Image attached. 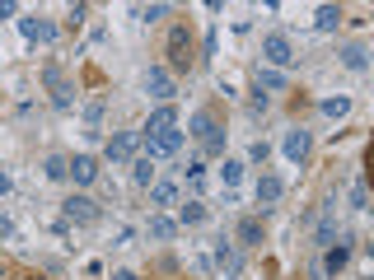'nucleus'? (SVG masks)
<instances>
[{
    "mask_svg": "<svg viewBox=\"0 0 374 280\" xmlns=\"http://www.w3.org/2000/svg\"><path fill=\"white\" fill-rule=\"evenodd\" d=\"M192 61H197V56H192V29H187V24H173L169 38H164V70H169V75H187Z\"/></svg>",
    "mask_w": 374,
    "mask_h": 280,
    "instance_id": "1",
    "label": "nucleus"
},
{
    "mask_svg": "<svg viewBox=\"0 0 374 280\" xmlns=\"http://www.w3.org/2000/svg\"><path fill=\"white\" fill-rule=\"evenodd\" d=\"M295 61H299L295 42H290L285 33H267V38H262V65H267V70H280V75H285Z\"/></svg>",
    "mask_w": 374,
    "mask_h": 280,
    "instance_id": "2",
    "label": "nucleus"
},
{
    "mask_svg": "<svg viewBox=\"0 0 374 280\" xmlns=\"http://www.w3.org/2000/svg\"><path fill=\"white\" fill-rule=\"evenodd\" d=\"M43 84L52 89V108H57V112H70V108H75V84L61 75V65H57V61L43 65Z\"/></svg>",
    "mask_w": 374,
    "mask_h": 280,
    "instance_id": "3",
    "label": "nucleus"
},
{
    "mask_svg": "<svg viewBox=\"0 0 374 280\" xmlns=\"http://www.w3.org/2000/svg\"><path fill=\"white\" fill-rule=\"evenodd\" d=\"M140 145H145V136H140V131H117V136L103 145V159H108L112 169H122V164H131V159L140 155Z\"/></svg>",
    "mask_w": 374,
    "mask_h": 280,
    "instance_id": "4",
    "label": "nucleus"
},
{
    "mask_svg": "<svg viewBox=\"0 0 374 280\" xmlns=\"http://www.w3.org/2000/svg\"><path fill=\"white\" fill-rule=\"evenodd\" d=\"M351 252H356V238L351 233H337V243L332 248H323V257H318V266H323V276H342L346 266H351Z\"/></svg>",
    "mask_w": 374,
    "mask_h": 280,
    "instance_id": "5",
    "label": "nucleus"
},
{
    "mask_svg": "<svg viewBox=\"0 0 374 280\" xmlns=\"http://www.w3.org/2000/svg\"><path fill=\"white\" fill-rule=\"evenodd\" d=\"M61 210H66V219H70V224H98V215H103V205L94 201V196H84V192L66 196Z\"/></svg>",
    "mask_w": 374,
    "mask_h": 280,
    "instance_id": "6",
    "label": "nucleus"
},
{
    "mask_svg": "<svg viewBox=\"0 0 374 280\" xmlns=\"http://www.w3.org/2000/svg\"><path fill=\"white\" fill-rule=\"evenodd\" d=\"M183 140H187V131L183 126H173V131H164V136H150L140 150H145V159H169V155L183 150Z\"/></svg>",
    "mask_w": 374,
    "mask_h": 280,
    "instance_id": "7",
    "label": "nucleus"
},
{
    "mask_svg": "<svg viewBox=\"0 0 374 280\" xmlns=\"http://www.w3.org/2000/svg\"><path fill=\"white\" fill-rule=\"evenodd\" d=\"M145 93L155 98L159 108H164V103H169L173 93H178V89H173V75L164 70V65H150V70H145Z\"/></svg>",
    "mask_w": 374,
    "mask_h": 280,
    "instance_id": "8",
    "label": "nucleus"
},
{
    "mask_svg": "<svg viewBox=\"0 0 374 280\" xmlns=\"http://www.w3.org/2000/svg\"><path fill=\"white\" fill-rule=\"evenodd\" d=\"M280 192H285V182H280L276 173H262V178H257V219L271 215V205L280 201Z\"/></svg>",
    "mask_w": 374,
    "mask_h": 280,
    "instance_id": "9",
    "label": "nucleus"
},
{
    "mask_svg": "<svg viewBox=\"0 0 374 280\" xmlns=\"http://www.w3.org/2000/svg\"><path fill=\"white\" fill-rule=\"evenodd\" d=\"M173 126H178V108H173V103H164V108H155L150 117H145L140 136L150 140V136H164V131H173Z\"/></svg>",
    "mask_w": 374,
    "mask_h": 280,
    "instance_id": "10",
    "label": "nucleus"
},
{
    "mask_svg": "<svg viewBox=\"0 0 374 280\" xmlns=\"http://www.w3.org/2000/svg\"><path fill=\"white\" fill-rule=\"evenodd\" d=\"M19 33L29 38V42H57V24L52 19H38V15H29V19H19Z\"/></svg>",
    "mask_w": 374,
    "mask_h": 280,
    "instance_id": "11",
    "label": "nucleus"
},
{
    "mask_svg": "<svg viewBox=\"0 0 374 280\" xmlns=\"http://www.w3.org/2000/svg\"><path fill=\"white\" fill-rule=\"evenodd\" d=\"M280 150H285V159H290V164H304V159L313 155V136L309 131H285V145H280Z\"/></svg>",
    "mask_w": 374,
    "mask_h": 280,
    "instance_id": "12",
    "label": "nucleus"
},
{
    "mask_svg": "<svg viewBox=\"0 0 374 280\" xmlns=\"http://www.w3.org/2000/svg\"><path fill=\"white\" fill-rule=\"evenodd\" d=\"M216 262H220V271H225V280H234L239 276V243H230V238H225V233H220L216 238Z\"/></svg>",
    "mask_w": 374,
    "mask_h": 280,
    "instance_id": "13",
    "label": "nucleus"
},
{
    "mask_svg": "<svg viewBox=\"0 0 374 280\" xmlns=\"http://www.w3.org/2000/svg\"><path fill=\"white\" fill-rule=\"evenodd\" d=\"M98 173L103 169H98V159L94 155H75L70 159V178H75V187H94L98 182Z\"/></svg>",
    "mask_w": 374,
    "mask_h": 280,
    "instance_id": "14",
    "label": "nucleus"
},
{
    "mask_svg": "<svg viewBox=\"0 0 374 280\" xmlns=\"http://www.w3.org/2000/svg\"><path fill=\"white\" fill-rule=\"evenodd\" d=\"M216 131H220V122H216V117H211V112H192V117H187V136H192V140H202V145H206V140H211V136H216Z\"/></svg>",
    "mask_w": 374,
    "mask_h": 280,
    "instance_id": "15",
    "label": "nucleus"
},
{
    "mask_svg": "<svg viewBox=\"0 0 374 280\" xmlns=\"http://www.w3.org/2000/svg\"><path fill=\"white\" fill-rule=\"evenodd\" d=\"M234 238H239V248H257V243H262V219L244 215L239 219V229H234Z\"/></svg>",
    "mask_w": 374,
    "mask_h": 280,
    "instance_id": "16",
    "label": "nucleus"
},
{
    "mask_svg": "<svg viewBox=\"0 0 374 280\" xmlns=\"http://www.w3.org/2000/svg\"><path fill=\"white\" fill-rule=\"evenodd\" d=\"M342 65L346 70H356V75H365V70H370V52H365V42H346L342 47Z\"/></svg>",
    "mask_w": 374,
    "mask_h": 280,
    "instance_id": "17",
    "label": "nucleus"
},
{
    "mask_svg": "<svg viewBox=\"0 0 374 280\" xmlns=\"http://www.w3.org/2000/svg\"><path fill=\"white\" fill-rule=\"evenodd\" d=\"M342 5H318V15H313V29L318 33H337V24H342Z\"/></svg>",
    "mask_w": 374,
    "mask_h": 280,
    "instance_id": "18",
    "label": "nucleus"
},
{
    "mask_svg": "<svg viewBox=\"0 0 374 280\" xmlns=\"http://www.w3.org/2000/svg\"><path fill=\"white\" fill-rule=\"evenodd\" d=\"M43 178L47 182H66V178H70V159L66 155H47L43 159Z\"/></svg>",
    "mask_w": 374,
    "mask_h": 280,
    "instance_id": "19",
    "label": "nucleus"
},
{
    "mask_svg": "<svg viewBox=\"0 0 374 280\" xmlns=\"http://www.w3.org/2000/svg\"><path fill=\"white\" fill-rule=\"evenodd\" d=\"M131 178H136V187H155V159H145V155H136L131 159Z\"/></svg>",
    "mask_w": 374,
    "mask_h": 280,
    "instance_id": "20",
    "label": "nucleus"
},
{
    "mask_svg": "<svg viewBox=\"0 0 374 280\" xmlns=\"http://www.w3.org/2000/svg\"><path fill=\"white\" fill-rule=\"evenodd\" d=\"M318 112H323V117H332V122H342V117H351V98H346V93L323 98V103H318Z\"/></svg>",
    "mask_w": 374,
    "mask_h": 280,
    "instance_id": "21",
    "label": "nucleus"
},
{
    "mask_svg": "<svg viewBox=\"0 0 374 280\" xmlns=\"http://www.w3.org/2000/svg\"><path fill=\"white\" fill-rule=\"evenodd\" d=\"M257 89L280 93V89H290V75H280V70H267V65H257Z\"/></svg>",
    "mask_w": 374,
    "mask_h": 280,
    "instance_id": "22",
    "label": "nucleus"
},
{
    "mask_svg": "<svg viewBox=\"0 0 374 280\" xmlns=\"http://www.w3.org/2000/svg\"><path fill=\"white\" fill-rule=\"evenodd\" d=\"M178 201V182H155L150 187V205H155V210H164V205H173Z\"/></svg>",
    "mask_w": 374,
    "mask_h": 280,
    "instance_id": "23",
    "label": "nucleus"
},
{
    "mask_svg": "<svg viewBox=\"0 0 374 280\" xmlns=\"http://www.w3.org/2000/svg\"><path fill=\"white\" fill-rule=\"evenodd\" d=\"M131 15L145 19V24H159V19L173 15V5H164V0H159V5H131Z\"/></svg>",
    "mask_w": 374,
    "mask_h": 280,
    "instance_id": "24",
    "label": "nucleus"
},
{
    "mask_svg": "<svg viewBox=\"0 0 374 280\" xmlns=\"http://www.w3.org/2000/svg\"><path fill=\"white\" fill-rule=\"evenodd\" d=\"M202 219H206V201L192 196L187 205H178V224H202Z\"/></svg>",
    "mask_w": 374,
    "mask_h": 280,
    "instance_id": "25",
    "label": "nucleus"
},
{
    "mask_svg": "<svg viewBox=\"0 0 374 280\" xmlns=\"http://www.w3.org/2000/svg\"><path fill=\"white\" fill-rule=\"evenodd\" d=\"M173 233H178V224H173L169 215H150V238H164V243H169Z\"/></svg>",
    "mask_w": 374,
    "mask_h": 280,
    "instance_id": "26",
    "label": "nucleus"
},
{
    "mask_svg": "<svg viewBox=\"0 0 374 280\" xmlns=\"http://www.w3.org/2000/svg\"><path fill=\"white\" fill-rule=\"evenodd\" d=\"M239 178H244V159H230V155H225V169H220V182H225V187H234Z\"/></svg>",
    "mask_w": 374,
    "mask_h": 280,
    "instance_id": "27",
    "label": "nucleus"
},
{
    "mask_svg": "<svg viewBox=\"0 0 374 280\" xmlns=\"http://www.w3.org/2000/svg\"><path fill=\"white\" fill-rule=\"evenodd\" d=\"M103 112H108V103H103V98H94V103H84V122L98 126V122H103Z\"/></svg>",
    "mask_w": 374,
    "mask_h": 280,
    "instance_id": "28",
    "label": "nucleus"
},
{
    "mask_svg": "<svg viewBox=\"0 0 374 280\" xmlns=\"http://www.w3.org/2000/svg\"><path fill=\"white\" fill-rule=\"evenodd\" d=\"M351 205L356 210H370V187L365 182H351Z\"/></svg>",
    "mask_w": 374,
    "mask_h": 280,
    "instance_id": "29",
    "label": "nucleus"
},
{
    "mask_svg": "<svg viewBox=\"0 0 374 280\" xmlns=\"http://www.w3.org/2000/svg\"><path fill=\"white\" fill-rule=\"evenodd\" d=\"M183 173H187V182H192V187H202V173H206V164H202V159H187V164H183Z\"/></svg>",
    "mask_w": 374,
    "mask_h": 280,
    "instance_id": "30",
    "label": "nucleus"
},
{
    "mask_svg": "<svg viewBox=\"0 0 374 280\" xmlns=\"http://www.w3.org/2000/svg\"><path fill=\"white\" fill-rule=\"evenodd\" d=\"M248 159H253V164H267V159H271V145H267V140H253V145H248Z\"/></svg>",
    "mask_w": 374,
    "mask_h": 280,
    "instance_id": "31",
    "label": "nucleus"
},
{
    "mask_svg": "<svg viewBox=\"0 0 374 280\" xmlns=\"http://www.w3.org/2000/svg\"><path fill=\"white\" fill-rule=\"evenodd\" d=\"M202 150H206V155H225V126H220V131H216V136H211V140H206V145H202Z\"/></svg>",
    "mask_w": 374,
    "mask_h": 280,
    "instance_id": "32",
    "label": "nucleus"
},
{
    "mask_svg": "<svg viewBox=\"0 0 374 280\" xmlns=\"http://www.w3.org/2000/svg\"><path fill=\"white\" fill-rule=\"evenodd\" d=\"M267 108H271V98H267V93L257 89V93H253V103H248V112H253V117H262Z\"/></svg>",
    "mask_w": 374,
    "mask_h": 280,
    "instance_id": "33",
    "label": "nucleus"
},
{
    "mask_svg": "<svg viewBox=\"0 0 374 280\" xmlns=\"http://www.w3.org/2000/svg\"><path fill=\"white\" fill-rule=\"evenodd\" d=\"M84 15H89V5H70V24H75V29L84 24Z\"/></svg>",
    "mask_w": 374,
    "mask_h": 280,
    "instance_id": "34",
    "label": "nucleus"
},
{
    "mask_svg": "<svg viewBox=\"0 0 374 280\" xmlns=\"http://www.w3.org/2000/svg\"><path fill=\"white\" fill-rule=\"evenodd\" d=\"M10 15H19V5L15 0H0V19H10Z\"/></svg>",
    "mask_w": 374,
    "mask_h": 280,
    "instance_id": "35",
    "label": "nucleus"
},
{
    "mask_svg": "<svg viewBox=\"0 0 374 280\" xmlns=\"http://www.w3.org/2000/svg\"><path fill=\"white\" fill-rule=\"evenodd\" d=\"M10 187H15V178H10V173H0V196H10Z\"/></svg>",
    "mask_w": 374,
    "mask_h": 280,
    "instance_id": "36",
    "label": "nucleus"
},
{
    "mask_svg": "<svg viewBox=\"0 0 374 280\" xmlns=\"http://www.w3.org/2000/svg\"><path fill=\"white\" fill-rule=\"evenodd\" d=\"M112 280H140L136 271H112Z\"/></svg>",
    "mask_w": 374,
    "mask_h": 280,
    "instance_id": "37",
    "label": "nucleus"
},
{
    "mask_svg": "<svg viewBox=\"0 0 374 280\" xmlns=\"http://www.w3.org/2000/svg\"><path fill=\"white\" fill-rule=\"evenodd\" d=\"M15 276V271H10V262H5V257H0V280H10Z\"/></svg>",
    "mask_w": 374,
    "mask_h": 280,
    "instance_id": "38",
    "label": "nucleus"
},
{
    "mask_svg": "<svg viewBox=\"0 0 374 280\" xmlns=\"http://www.w3.org/2000/svg\"><path fill=\"white\" fill-rule=\"evenodd\" d=\"M29 280H47V276H29Z\"/></svg>",
    "mask_w": 374,
    "mask_h": 280,
    "instance_id": "39",
    "label": "nucleus"
}]
</instances>
